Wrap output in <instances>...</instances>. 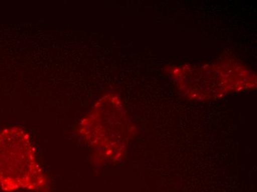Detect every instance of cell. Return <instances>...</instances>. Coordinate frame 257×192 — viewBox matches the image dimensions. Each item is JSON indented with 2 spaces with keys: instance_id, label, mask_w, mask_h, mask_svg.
<instances>
[{
  "instance_id": "1",
  "label": "cell",
  "mask_w": 257,
  "mask_h": 192,
  "mask_svg": "<svg viewBox=\"0 0 257 192\" xmlns=\"http://www.w3.org/2000/svg\"><path fill=\"white\" fill-rule=\"evenodd\" d=\"M48 179L36 159L26 132L11 128L0 132V187L4 191L19 189L42 191Z\"/></svg>"
}]
</instances>
